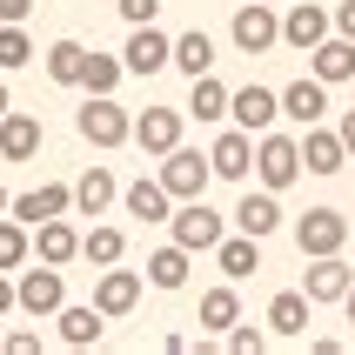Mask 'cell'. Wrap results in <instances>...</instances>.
I'll return each instance as SVG.
<instances>
[{"label": "cell", "mask_w": 355, "mask_h": 355, "mask_svg": "<svg viewBox=\"0 0 355 355\" xmlns=\"http://www.w3.org/2000/svg\"><path fill=\"white\" fill-rule=\"evenodd\" d=\"M228 40H235V54L261 60L268 47H282V14L268 7V0H241L235 20H228Z\"/></svg>", "instance_id": "cell-1"}, {"label": "cell", "mask_w": 355, "mask_h": 355, "mask_svg": "<svg viewBox=\"0 0 355 355\" xmlns=\"http://www.w3.org/2000/svg\"><path fill=\"white\" fill-rule=\"evenodd\" d=\"M74 128H80L87 148H121V141L135 135V114H128L114 94H87V107L74 114Z\"/></svg>", "instance_id": "cell-2"}, {"label": "cell", "mask_w": 355, "mask_h": 355, "mask_svg": "<svg viewBox=\"0 0 355 355\" xmlns=\"http://www.w3.org/2000/svg\"><path fill=\"white\" fill-rule=\"evenodd\" d=\"M255 175H261V188H295V175H302V141L295 135H275V128H261L255 135Z\"/></svg>", "instance_id": "cell-3"}, {"label": "cell", "mask_w": 355, "mask_h": 355, "mask_svg": "<svg viewBox=\"0 0 355 355\" xmlns=\"http://www.w3.org/2000/svg\"><path fill=\"white\" fill-rule=\"evenodd\" d=\"M161 188H168V195L175 201H195V195H208V181H215V168H208V155H201V148H168V155H161Z\"/></svg>", "instance_id": "cell-4"}, {"label": "cell", "mask_w": 355, "mask_h": 355, "mask_svg": "<svg viewBox=\"0 0 355 355\" xmlns=\"http://www.w3.org/2000/svg\"><path fill=\"white\" fill-rule=\"evenodd\" d=\"M60 302H67V282H60L54 261H40V268L20 261V275H14V309L20 315H54Z\"/></svg>", "instance_id": "cell-5"}, {"label": "cell", "mask_w": 355, "mask_h": 355, "mask_svg": "<svg viewBox=\"0 0 355 355\" xmlns=\"http://www.w3.org/2000/svg\"><path fill=\"white\" fill-rule=\"evenodd\" d=\"M168 228H175V241L188 248V255H215V241H221V215L208 208V201H181L175 215H168Z\"/></svg>", "instance_id": "cell-6"}, {"label": "cell", "mask_w": 355, "mask_h": 355, "mask_svg": "<svg viewBox=\"0 0 355 355\" xmlns=\"http://www.w3.org/2000/svg\"><path fill=\"white\" fill-rule=\"evenodd\" d=\"M342 241H349V215L342 208H309L295 221V248L302 255H342Z\"/></svg>", "instance_id": "cell-7"}, {"label": "cell", "mask_w": 355, "mask_h": 355, "mask_svg": "<svg viewBox=\"0 0 355 355\" xmlns=\"http://www.w3.org/2000/svg\"><path fill=\"white\" fill-rule=\"evenodd\" d=\"M168 54H175V40L161 34L155 20H141V27H128V47H121V67H128V74H161V67H168Z\"/></svg>", "instance_id": "cell-8"}, {"label": "cell", "mask_w": 355, "mask_h": 355, "mask_svg": "<svg viewBox=\"0 0 355 355\" xmlns=\"http://www.w3.org/2000/svg\"><path fill=\"white\" fill-rule=\"evenodd\" d=\"M67 208H74V188H67V181H40V188H27V195H14V201H7V215H14V221H27V228H34V221L67 215Z\"/></svg>", "instance_id": "cell-9"}, {"label": "cell", "mask_w": 355, "mask_h": 355, "mask_svg": "<svg viewBox=\"0 0 355 355\" xmlns=\"http://www.w3.org/2000/svg\"><path fill=\"white\" fill-rule=\"evenodd\" d=\"M322 34H336V20H329V7H315V0H295L288 14H282V47H295V54H309Z\"/></svg>", "instance_id": "cell-10"}, {"label": "cell", "mask_w": 355, "mask_h": 355, "mask_svg": "<svg viewBox=\"0 0 355 355\" xmlns=\"http://www.w3.org/2000/svg\"><path fill=\"white\" fill-rule=\"evenodd\" d=\"M135 302H141V275L107 261V268H101V282H94V309L114 322V315H135Z\"/></svg>", "instance_id": "cell-11"}, {"label": "cell", "mask_w": 355, "mask_h": 355, "mask_svg": "<svg viewBox=\"0 0 355 355\" xmlns=\"http://www.w3.org/2000/svg\"><path fill=\"white\" fill-rule=\"evenodd\" d=\"M228 114H235V128L261 135V128H275L282 94H275V87H228Z\"/></svg>", "instance_id": "cell-12"}, {"label": "cell", "mask_w": 355, "mask_h": 355, "mask_svg": "<svg viewBox=\"0 0 355 355\" xmlns=\"http://www.w3.org/2000/svg\"><path fill=\"white\" fill-rule=\"evenodd\" d=\"M208 168H215L221 181H248V168H255V135H248V128H228V135H215V148H208Z\"/></svg>", "instance_id": "cell-13"}, {"label": "cell", "mask_w": 355, "mask_h": 355, "mask_svg": "<svg viewBox=\"0 0 355 355\" xmlns=\"http://www.w3.org/2000/svg\"><path fill=\"white\" fill-rule=\"evenodd\" d=\"M141 148V155H168V148H175L181 141V107H148V114H135V135H128Z\"/></svg>", "instance_id": "cell-14"}, {"label": "cell", "mask_w": 355, "mask_h": 355, "mask_svg": "<svg viewBox=\"0 0 355 355\" xmlns=\"http://www.w3.org/2000/svg\"><path fill=\"white\" fill-rule=\"evenodd\" d=\"M349 282H355V268H349L342 255H309L302 295H309V302H342V295H349Z\"/></svg>", "instance_id": "cell-15"}, {"label": "cell", "mask_w": 355, "mask_h": 355, "mask_svg": "<svg viewBox=\"0 0 355 355\" xmlns=\"http://www.w3.org/2000/svg\"><path fill=\"white\" fill-rule=\"evenodd\" d=\"M309 74L329 80V87H336V80H355V40L349 34H322L315 47H309Z\"/></svg>", "instance_id": "cell-16"}, {"label": "cell", "mask_w": 355, "mask_h": 355, "mask_svg": "<svg viewBox=\"0 0 355 355\" xmlns=\"http://www.w3.org/2000/svg\"><path fill=\"white\" fill-rule=\"evenodd\" d=\"M282 114L295 121V128H315V121L329 114V80H315V74L288 80V87H282Z\"/></svg>", "instance_id": "cell-17"}, {"label": "cell", "mask_w": 355, "mask_h": 355, "mask_svg": "<svg viewBox=\"0 0 355 355\" xmlns=\"http://www.w3.org/2000/svg\"><path fill=\"white\" fill-rule=\"evenodd\" d=\"M302 168H309V175H342V168H349V148H342V135L336 128H309V135H302Z\"/></svg>", "instance_id": "cell-18"}, {"label": "cell", "mask_w": 355, "mask_h": 355, "mask_svg": "<svg viewBox=\"0 0 355 355\" xmlns=\"http://www.w3.org/2000/svg\"><path fill=\"white\" fill-rule=\"evenodd\" d=\"M54 322H60V342H67V349H94L101 329H107V315H101L94 302H60Z\"/></svg>", "instance_id": "cell-19"}, {"label": "cell", "mask_w": 355, "mask_h": 355, "mask_svg": "<svg viewBox=\"0 0 355 355\" xmlns=\"http://www.w3.org/2000/svg\"><path fill=\"white\" fill-rule=\"evenodd\" d=\"M34 155H40V121L7 107L0 114V161H34Z\"/></svg>", "instance_id": "cell-20"}, {"label": "cell", "mask_w": 355, "mask_h": 355, "mask_svg": "<svg viewBox=\"0 0 355 355\" xmlns=\"http://www.w3.org/2000/svg\"><path fill=\"white\" fill-rule=\"evenodd\" d=\"M235 228H241V235H255V241L275 235V228H282V201H275V188H261V195H241Z\"/></svg>", "instance_id": "cell-21"}, {"label": "cell", "mask_w": 355, "mask_h": 355, "mask_svg": "<svg viewBox=\"0 0 355 355\" xmlns=\"http://www.w3.org/2000/svg\"><path fill=\"white\" fill-rule=\"evenodd\" d=\"M34 255H40V261H54V268H67V261L80 255V235L67 228V215H54V221H34Z\"/></svg>", "instance_id": "cell-22"}, {"label": "cell", "mask_w": 355, "mask_h": 355, "mask_svg": "<svg viewBox=\"0 0 355 355\" xmlns=\"http://www.w3.org/2000/svg\"><path fill=\"white\" fill-rule=\"evenodd\" d=\"M215 268H221L228 282H248V275L261 268V241H255V235H221V241H215Z\"/></svg>", "instance_id": "cell-23"}, {"label": "cell", "mask_w": 355, "mask_h": 355, "mask_svg": "<svg viewBox=\"0 0 355 355\" xmlns=\"http://www.w3.org/2000/svg\"><path fill=\"white\" fill-rule=\"evenodd\" d=\"M121 208L135 221H168L175 215V195H168L161 181H128V188H121Z\"/></svg>", "instance_id": "cell-24"}, {"label": "cell", "mask_w": 355, "mask_h": 355, "mask_svg": "<svg viewBox=\"0 0 355 355\" xmlns=\"http://www.w3.org/2000/svg\"><path fill=\"white\" fill-rule=\"evenodd\" d=\"M309 309H315V302L302 295V288H282L275 302H268V336H309Z\"/></svg>", "instance_id": "cell-25"}, {"label": "cell", "mask_w": 355, "mask_h": 355, "mask_svg": "<svg viewBox=\"0 0 355 355\" xmlns=\"http://www.w3.org/2000/svg\"><path fill=\"white\" fill-rule=\"evenodd\" d=\"M168 67H181V74L195 80L215 67V34L208 27H188V34H175V54H168Z\"/></svg>", "instance_id": "cell-26"}, {"label": "cell", "mask_w": 355, "mask_h": 355, "mask_svg": "<svg viewBox=\"0 0 355 355\" xmlns=\"http://www.w3.org/2000/svg\"><path fill=\"white\" fill-rule=\"evenodd\" d=\"M114 201H121V181H114V175H107V168L94 161V168H87V175L74 181V208H80V215H107Z\"/></svg>", "instance_id": "cell-27"}, {"label": "cell", "mask_w": 355, "mask_h": 355, "mask_svg": "<svg viewBox=\"0 0 355 355\" xmlns=\"http://www.w3.org/2000/svg\"><path fill=\"white\" fill-rule=\"evenodd\" d=\"M235 322H241V295L235 288H208V295H201V336H228Z\"/></svg>", "instance_id": "cell-28"}, {"label": "cell", "mask_w": 355, "mask_h": 355, "mask_svg": "<svg viewBox=\"0 0 355 355\" xmlns=\"http://www.w3.org/2000/svg\"><path fill=\"white\" fill-rule=\"evenodd\" d=\"M148 282H155V288H168V295H175V288H188V248H181V241L155 248V255H148Z\"/></svg>", "instance_id": "cell-29"}, {"label": "cell", "mask_w": 355, "mask_h": 355, "mask_svg": "<svg viewBox=\"0 0 355 355\" xmlns=\"http://www.w3.org/2000/svg\"><path fill=\"white\" fill-rule=\"evenodd\" d=\"M181 114H195V121H221V114H228V87L215 80V67H208V74H195V87H188V107H181Z\"/></svg>", "instance_id": "cell-30"}, {"label": "cell", "mask_w": 355, "mask_h": 355, "mask_svg": "<svg viewBox=\"0 0 355 355\" xmlns=\"http://www.w3.org/2000/svg\"><path fill=\"white\" fill-rule=\"evenodd\" d=\"M80 67H87V47L80 40H54L47 47V80L54 87H80Z\"/></svg>", "instance_id": "cell-31"}, {"label": "cell", "mask_w": 355, "mask_h": 355, "mask_svg": "<svg viewBox=\"0 0 355 355\" xmlns=\"http://www.w3.org/2000/svg\"><path fill=\"white\" fill-rule=\"evenodd\" d=\"M34 60V34H27V20H0V74H14Z\"/></svg>", "instance_id": "cell-32"}, {"label": "cell", "mask_w": 355, "mask_h": 355, "mask_svg": "<svg viewBox=\"0 0 355 355\" xmlns=\"http://www.w3.org/2000/svg\"><path fill=\"white\" fill-rule=\"evenodd\" d=\"M27 255H34V228H27V221H14V215H0V268L14 275Z\"/></svg>", "instance_id": "cell-33"}, {"label": "cell", "mask_w": 355, "mask_h": 355, "mask_svg": "<svg viewBox=\"0 0 355 355\" xmlns=\"http://www.w3.org/2000/svg\"><path fill=\"white\" fill-rule=\"evenodd\" d=\"M121 255H128V235H121V228H87V235H80V261L107 268V261H121Z\"/></svg>", "instance_id": "cell-34"}, {"label": "cell", "mask_w": 355, "mask_h": 355, "mask_svg": "<svg viewBox=\"0 0 355 355\" xmlns=\"http://www.w3.org/2000/svg\"><path fill=\"white\" fill-rule=\"evenodd\" d=\"M121 74H128V67H121L114 54H87V67H80V87H87V94H114Z\"/></svg>", "instance_id": "cell-35"}, {"label": "cell", "mask_w": 355, "mask_h": 355, "mask_svg": "<svg viewBox=\"0 0 355 355\" xmlns=\"http://www.w3.org/2000/svg\"><path fill=\"white\" fill-rule=\"evenodd\" d=\"M221 349H228V355H261V349H268V329H255V322H235V329L221 336Z\"/></svg>", "instance_id": "cell-36"}, {"label": "cell", "mask_w": 355, "mask_h": 355, "mask_svg": "<svg viewBox=\"0 0 355 355\" xmlns=\"http://www.w3.org/2000/svg\"><path fill=\"white\" fill-rule=\"evenodd\" d=\"M114 7H121V20H128V27H141V20L161 14V0H114Z\"/></svg>", "instance_id": "cell-37"}, {"label": "cell", "mask_w": 355, "mask_h": 355, "mask_svg": "<svg viewBox=\"0 0 355 355\" xmlns=\"http://www.w3.org/2000/svg\"><path fill=\"white\" fill-rule=\"evenodd\" d=\"M0 349H7V355H34L40 336H34V329H14V336H0Z\"/></svg>", "instance_id": "cell-38"}, {"label": "cell", "mask_w": 355, "mask_h": 355, "mask_svg": "<svg viewBox=\"0 0 355 355\" xmlns=\"http://www.w3.org/2000/svg\"><path fill=\"white\" fill-rule=\"evenodd\" d=\"M329 20H336V34H349V40H355V0H342V7H336Z\"/></svg>", "instance_id": "cell-39"}, {"label": "cell", "mask_w": 355, "mask_h": 355, "mask_svg": "<svg viewBox=\"0 0 355 355\" xmlns=\"http://www.w3.org/2000/svg\"><path fill=\"white\" fill-rule=\"evenodd\" d=\"M336 135H342V148H349V161H355V107H349V114L336 121Z\"/></svg>", "instance_id": "cell-40"}, {"label": "cell", "mask_w": 355, "mask_h": 355, "mask_svg": "<svg viewBox=\"0 0 355 355\" xmlns=\"http://www.w3.org/2000/svg\"><path fill=\"white\" fill-rule=\"evenodd\" d=\"M34 14V0H0V20H27Z\"/></svg>", "instance_id": "cell-41"}, {"label": "cell", "mask_w": 355, "mask_h": 355, "mask_svg": "<svg viewBox=\"0 0 355 355\" xmlns=\"http://www.w3.org/2000/svg\"><path fill=\"white\" fill-rule=\"evenodd\" d=\"M0 315H14V275L0 268Z\"/></svg>", "instance_id": "cell-42"}, {"label": "cell", "mask_w": 355, "mask_h": 355, "mask_svg": "<svg viewBox=\"0 0 355 355\" xmlns=\"http://www.w3.org/2000/svg\"><path fill=\"white\" fill-rule=\"evenodd\" d=\"M342 315H349V322H355V282H349V295H342Z\"/></svg>", "instance_id": "cell-43"}, {"label": "cell", "mask_w": 355, "mask_h": 355, "mask_svg": "<svg viewBox=\"0 0 355 355\" xmlns=\"http://www.w3.org/2000/svg\"><path fill=\"white\" fill-rule=\"evenodd\" d=\"M7 107H14V94H7V80H0V114H7Z\"/></svg>", "instance_id": "cell-44"}, {"label": "cell", "mask_w": 355, "mask_h": 355, "mask_svg": "<svg viewBox=\"0 0 355 355\" xmlns=\"http://www.w3.org/2000/svg\"><path fill=\"white\" fill-rule=\"evenodd\" d=\"M7 201H14V195H7V188H0V215H7Z\"/></svg>", "instance_id": "cell-45"}]
</instances>
